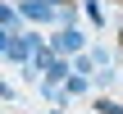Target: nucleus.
<instances>
[{
    "label": "nucleus",
    "mask_w": 123,
    "mask_h": 114,
    "mask_svg": "<svg viewBox=\"0 0 123 114\" xmlns=\"http://www.w3.org/2000/svg\"><path fill=\"white\" fill-rule=\"evenodd\" d=\"M50 114H64V110H50Z\"/></svg>",
    "instance_id": "9b49d317"
},
{
    "label": "nucleus",
    "mask_w": 123,
    "mask_h": 114,
    "mask_svg": "<svg viewBox=\"0 0 123 114\" xmlns=\"http://www.w3.org/2000/svg\"><path fill=\"white\" fill-rule=\"evenodd\" d=\"M9 96H14V87H9V82H0V101H9Z\"/></svg>",
    "instance_id": "1a4fd4ad"
},
{
    "label": "nucleus",
    "mask_w": 123,
    "mask_h": 114,
    "mask_svg": "<svg viewBox=\"0 0 123 114\" xmlns=\"http://www.w3.org/2000/svg\"><path fill=\"white\" fill-rule=\"evenodd\" d=\"M46 5H55V9H59V5H68V0H46Z\"/></svg>",
    "instance_id": "9d476101"
},
{
    "label": "nucleus",
    "mask_w": 123,
    "mask_h": 114,
    "mask_svg": "<svg viewBox=\"0 0 123 114\" xmlns=\"http://www.w3.org/2000/svg\"><path fill=\"white\" fill-rule=\"evenodd\" d=\"M50 50H59V55H82L87 50V37H82V27H59L55 37H50Z\"/></svg>",
    "instance_id": "f257e3e1"
},
{
    "label": "nucleus",
    "mask_w": 123,
    "mask_h": 114,
    "mask_svg": "<svg viewBox=\"0 0 123 114\" xmlns=\"http://www.w3.org/2000/svg\"><path fill=\"white\" fill-rule=\"evenodd\" d=\"M91 64H96L91 55H73V73H91Z\"/></svg>",
    "instance_id": "423d86ee"
},
{
    "label": "nucleus",
    "mask_w": 123,
    "mask_h": 114,
    "mask_svg": "<svg viewBox=\"0 0 123 114\" xmlns=\"http://www.w3.org/2000/svg\"><path fill=\"white\" fill-rule=\"evenodd\" d=\"M18 14H23L27 23H37V27H41V23H55V14H59V9H55V5H46V0H18Z\"/></svg>",
    "instance_id": "f03ea898"
},
{
    "label": "nucleus",
    "mask_w": 123,
    "mask_h": 114,
    "mask_svg": "<svg viewBox=\"0 0 123 114\" xmlns=\"http://www.w3.org/2000/svg\"><path fill=\"white\" fill-rule=\"evenodd\" d=\"M87 91H91V82H87L82 73H68V78H64V96H68V101H73V96H87Z\"/></svg>",
    "instance_id": "7ed1b4c3"
},
{
    "label": "nucleus",
    "mask_w": 123,
    "mask_h": 114,
    "mask_svg": "<svg viewBox=\"0 0 123 114\" xmlns=\"http://www.w3.org/2000/svg\"><path fill=\"white\" fill-rule=\"evenodd\" d=\"M96 110H100V114H123V105H119V101H96Z\"/></svg>",
    "instance_id": "0eeeda50"
},
{
    "label": "nucleus",
    "mask_w": 123,
    "mask_h": 114,
    "mask_svg": "<svg viewBox=\"0 0 123 114\" xmlns=\"http://www.w3.org/2000/svg\"><path fill=\"white\" fill-rule=\"evenodd\" d=\"M18 18H23V14H18V5L0 0V27H9V32H14V27H18Z\"/></svg>",
    "instance_id": "20e7f679"
},
{
    "label": "nucleus",
    "mask_w": 123,
    "mask_h": 114,
    "mask_svg": "<svg viewBox=\"0 0 123 114\" xmlns=\"http://www.w3.org/2000/svg\"><path fill=\"white\" fill-rule=\"evenodd\" d=\"M9 41H14V32H9V27H0V55H9Z\"/></svg>",
    "instance_id": "6e6552de"
},
{
    "label": "nucleus",
    "mask_w": 123,
    "mask_h": 114,
    "mask_svg": "<svg viewBox=\"0 0 123 114\" xmlns=\"http://www.w3.org/2000/svg\"><path fill=\"white\" fill-rule=\"evenodd\" d=\"M87 18H91L96 27H105V23H110V18H105V5H100V0H87Z\"/></svg>",
    "instance_id": "39448f33"
}]
</instances>
